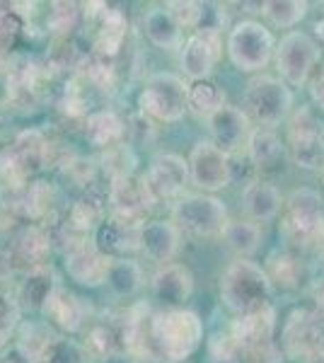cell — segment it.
<instances>
[{"label": "cell", "instance_id": "cell-38", "mask_svg": "<svg viewBox=\"0 0 324 363\" xmlns=\"http://www.w3.org/2000/svg\"><path fill=\"white\" fill-rule=\"evenodd\" d=\"M80 78L85 83H90L92 87L97 90H111L114 87V68L107 63V58L102 56H92V58H85L80 66Z\"/></svg>", "mask_w": 324, "mask_h": 363}, {"label": "cell", "instance_id": "cell-34", "mask_svg": "<svg viewBox=\"0 0 324 363\" xmlns=\"http://www.w3.org/2000/svg\"><path fill=\"white\" fill-rule=\"evenodd\" d=\"M29 169L22 165L13 145L0 150V191H10V194H20L27 186Z\"/></svg>", "mask_w": 324, "mask_h": 363}, {"label": "cell", "instance_id": "cell-10", "mask_svg": "<svg viewBox=\"0 0 324 363\" xmlns=\"http://www.w3.org/2000/svg\"><path fill=\"white\" fill-rule=\"evenodd\" d=\"M152 194L145 184V177H116L109 184V203H111V218L123 220L143 228L145 225V213L152 206Z\"/></svg>", "mask_w": 324, "mask_h": 363}, {"label": "cell", "instance_id": "cell-24", "mask_svg": "<svg viewBox=\"0 0 324 363\" xmlns=\"http://www.w3.org/2000/svg\"><path fill=\"white\" fill-rule=\"evenodd\" d=\"M140 230H143V228L109 218L97 228L95 245L109 257L119 255V252H126V250H135V247H140Z\"/></svg>", "mask_w": 324, "mask_h": 363}, {"label": "cell", "instance_id": "cell-28", "mask_svg": "<svg viewBox=\"0 0 324 363\" xmlns=\"http://www.w3.org/2000/svg\"><path fill=\"white\" fill-rule=\"evenodd\" d=\"M56 342L58 337L51 332L49 325H27L17 342V351L27 363H46V356L51 354Z\"/></svg>", "mask_w": 324, "mask_h": 363}, {"label": "cell", "instance_id": "cell-14", "mask_svg": "<svg viewBox=\"0 0 324 363\" xmlns=\"http://www.w3.org/2000/svg\"><path fill=\"white\" fill-rule=\"evenodd\" d=\"M114 264L109 255H104L95 242H80L66 252V269L70 279L82 286H99L109 277V269Z\"/></svg>", "mask_w": 324, "mask_h": 363}, {"label": "cell", "instance_id": "cell-44", "mask_svg": "<svg viewBox=\"0 0 324 363\" xmlns=\"http://www.w3.org/2000/svg\"><path fill=\"white\" fill-rule=\"evenodd\" d=\"M17 32H20V17L15 10H0V61L8 56L10 46L15 44Z\"/></svg>", "mask_w": 324, "mask_h": 363}, {"label": "cell", "instance_id": "cell-40", "mask_svg": "<svg viewBox=\"0 0 324 363\" xmlns=\"http://www.w3.org/2000/svg\"><path fill=\"white\" fill-rule=\"evenodd\" d=\"M169 15L174 17V22L179 27H201L203 25V15L206 8L201 3H191V0H174V3H167Z\"/></svg>", "mask_w": 324, "mask_h": 363}, {"label": "cell", "instance_id": "cell-12", "mask_svg": "<svg viewBox=\"0 0 324 363\" xmlns=\"http://www.w3.org/2000/svg\"><path fill=\"white\" fill-rule=\"evenodd\" d=\"M189 172L196 186L203 191H216L228 186L230 182V162L228 155L213 143V140H199L189 155Z\"/></svg>", "mask_w": 324, "mask_h": 363}, {"label": "cell", "instance_id": "cell-49", "mask_svg": "<svg viewBox=\"0 0 324 363\" xmlns=\"http://www.w3.org/2000/svg\"><path fill=\"white\" fill-rule=\"evenodd\" d=\"M13 327H15V320L13 322H0V349L8 344L10 335H13Z\"/></svg>", "mask_w": 324, "mask_h": 363}, {"label": "cell", "instance_id": "cell-8", "mask_svg": "<svg viewBox=\"0 0 324 363\" xmlns=\"http://www.w3.org/2000/svg\"><path fill=\"white\" fill-rule=\"evenodd\" d=\"M286 233L296 242L324 240V199L317 191H293L286 201Z\"/></svg>", "mask_w": 324, "mask_h": 363}, {"label": "cell", "instance_id": "cell-29", "mask_svg": "<svg viewBox=\"0 0 324 363\" xmlns=\"http://www.w3.org/2000/svg\"><path fill=\"white\" fill-rule=\"evenodd\" d=\"M145 34L155 46L160 49H177L181 44V27L174 22L167 8H155L145 15Z\"/></svg>", "mask_w": 324, "mask_h": 363}, {"label": "cell", "instance_id": "cell-23", "mask_svg": "<svg viewBox=\"0 0 324 363\" xmlns=\"http://www.w3.org/2000/svg\"><path fill=\"white\" fill-rule=\"evenodd\" d=\"M242 203L252 223H267V220L276 218L284 201H281V194L274 184H269V182H252V184H247L242 194Z\"/></svg>", "mask_w": 324, "mask_h": 363}, {"label": "cell", "instance_id": "cell-43", "mask_svg": "<svg viewBox=\"0 0 324 363\" xmlns=\"http://www.w3.org/2000/svg\"><path fill=\"white\" fill-rule=\"evenodd\" d=\"M22 208H20V196L10 194V191H0V233H8L20 223Z\"/></svg>", "mask_w": 324, "mask_h": 363}, {"label": "cell", "instance_id": "cell-30", "mask_svg": "<svg viewBox=\"0 0 324 363\" xmlns=\"http://www.w3.org/2000/svg\"><path fill=\"white\" fill-rule=\"evenodd\" d=\"M56 277L51 269H37V272L27 274V279L22 281L20 298L22 303L29 308H46L49 298L56 294Z\"/></svg>", "mask_w": 324, "mask_h": 363}, {"label": "cell", "instance_id": "cell-42", "mask_svg": "<svg viewBox=\"0 0 324 363\" xmlns=\"http://www.w3.org/2000/svg\"><path fill=\"white\" fill-rule=\"evenodd\" d=\"M102 162L111 179L128 177V174H131V165H133V155L126 145L119 143V145H114V148H107V155H104Z\"/></svg>", "mask_w": 324, "mask_h": 363}, {"label": "cell", "instance_id": "cell-41", "mask_svg": "<svg viewBox=\"0 0 324 363\" xmlns=\"http://www.w3.org/2000/svg\"><path fill=\"white\" fill-rule=\"evenodd\" d=\"M271 269H269V279H274V281H281L284 286H296L298 284V279H300V262L298 259H293V257H288V255H274L271 257Z\"/></svg>", "mask_w": 324, "mask_h": 363}, {"label": "cell", "instance_id": "cell-45", "mask_svg": "<svg viewBox=\"0 0 324 363\" xmlns=\"http://www.w3.org/2000/svg\"><path fill=\"white\" fill-rule=\"evenodd\" d=\"M49 61L54 63V68H78L82 66V58L75 51V46L68 39H58L49 54Z\"/></svg>", "mask_w": 324, "mask_h": 363}, {"label": "cell", "instance_id": "cell-48", "mask_svg": "<svg viewBox=\"0 0 324 363\" xmlns=\"http://www.w3.org/2000/svg\"><path fill=\"white\" fill-rule=\"evenodd\" d=\"M312 97H315L317 107L324 109V70L315 78V83H312Z\"/></svg>", "mask_w": 324, "mask_h": 363}, {"label": "cell", "instance_id": "cell-47", "mask_svg": "<svg viewBox=\"0 0 324 363\" xmlns=\"http://www.w3.org/2000/svg\"><path fill=\"white\" fill-rule=\"evenodd\" d=\"M15 318H17L15 306L3 294H0V322H13Z\"/></svg>", "mask_w": 324, "mask_h": 363}, {"label": "cell", "instance_id": "cell-51", "mask_svg": "<svg viewBox=\"0 0 324 363\" xmlns=\"http://www.w3.org/2000/svg\"><path fill=\"white\" fill-rule=\"evenodd\" d=\"M135 363H164V359L160 354H145V356H138Z\"/></svg>", "mask_w": 324, "mask_h": 363}, {"label": "cell", "instance_id": "cell-4", "mask_svg": "<svg viewBox=\"0 0 324 363\" xmlns=\"http://www.w3.org/2000/svg\"><path fill=\"white\" fill-rule=\"evenodd\" d=\"M189 107V85L172 73H157L145 83L140 92V109L143 114L157 121L181 119Z\"/></svg>", "mask_w": 324, "mask_h": 363}, {"label": "cell", "instance_id": "cell-52", "mask_svg": "<svg viewBox=\"0 0 324 363\" xmlns=\"http://www.w3.org/2000/svg\"><path fill=\"white\" fill-rule=\"evenodd\" d=\"M5 363H17V361H5Z\"/></svg>", "mask_w": 324, "mask_h": 363}, {"label": "cell", "instance_id": "cell-20", "mask_svg": "<svg viewBox=\"0 0 324 363\" xmlns=\"http://www.w3.org/2000/svg\"><path fill=\"white\" fill-rule=\"evenodd\" d=\"M152 291H155L157 301H162L164 306H179L194 291L191 272L181 264H167L152 279Z\"/></svg>", "mask_w": 324, "mask_h": 363}, {"label": "cell", "instance_id": "cell-9", "mask_svg": "<svg viewBox=\"0 0 324 363\" xmlns=\"http://www.w3.org/2000/svg\"><path fill=\"white\" fill-rule=\"evenodd\" d=\"M320 61V46H317L308 34L303 32H288L279 44L276 51V66L286 83L291 85H305L310 73L315 70Z\"/></svg>", "mask_w": 324, "mask_h": 363}, {"label": "cell", "instance_id": "cell-32", "mask_svg": "<svg viewBox=\"0 0 324 363\" xmlns=\"http://www.w3.org/2000/svg\"><path fill=\"white\" fill-rule=\"evenodd\" d=\"M17 196H20L22 216L29 220H41L44 216H49V211H51L54 189H51L49 182L37 179V182H29V184Z\"/></svg>", "mask_w": 324, "mask_h": 363}, {"label": "cell", "instance_id": "cell-1", "mask_svg": "<svg viewBox=\"0 0 324 363\" xmlns=\"http://www.w3.org/2000/svg\"><path fill=\"white\" fill-rule=\"evenodd\" d=\"M220 298L228 310L238 318L269 308L271 298V279L262 267L250 259L233 262L220 279Z\"/></svg>", "mask_w": 324, "mask_h": 363}, {"label": "cell", "instance_id": "cell-2", "mask_svg": "<svg viewBox=\"0 0 324 363\" xmlns=\"http://www.w3.org/2000/svg\"><path fill=\"white\" fill-rule=\"evenodd\" d=\"M203 337V325L191 310H164L150 320V342L167 361H184L196 351Z\"/></svg>", "mask_w": 324, "mask_h": 363}, {"label": "cell", "instance_id": "cell-22", "mask_svg": "<svg viewBox=\"0 0 324 363\" xmlns=\"http://www.w3.org/2000/svg\"><path fill=\"white\" fill-rule=\"evenodd\" d=\"M44 313H46V318L54 322L56 327H61V330L78 332L80 327L85 325L87 308H85V303H82L78 296L70 294V291L56 289V294L46 303Z\"/></svg>", "mask_w": 324, "mask_h": 363}, {"label": "cell", "instance_id": "cell-6", "mask_svg": "<svg viewBox=\"0 0 324 363\" xmlns=\"http://www.w3.org/2000/svg\"><path fill=\"white\" fill-rule=\"evenodd\" d=\"M293 162L305 169L324 165V121L312 107H303L288 126Z\"/></svg>", "mask_w": 324, "mask_h": 363}, {"label": "cell", "instance_id": "cell-16", "mask_svg": "<svg viewBox=\"0 0 324 363\" xmlns=\"http://www.w3.org/2000/svg\"><path fill=\"white\" fill-rule=\"evenodd\" d=\"M51 252V235L49 230L37 225H29L25 230H20L13 240L8 250V257L13 262L15 272H37V269H44L46 259H49Z\"/></svg>", "mask_w": 324, "mask_h": 363}, {"label": "cell", "instance_id": "cell-3", "mask_svg": "<svg viewBox=\"0 0 324 363\" xmlns=\"http://www.w3.org/2000/svg\"><path fill=\"white\" fill-rule=\"evenodd\" d=\"M293 95L286 87L284 80L271 78V75H259L247 85L245 92V114L255 119L264 128L276 126L286 119L291 112Z\"/></svg>", "mask_w": 324, "mask_h": 363}, {"label": "cell", "instance_id": "cell-19", "mask_svg": "<svg viewBox=\"0 0 324 363\" xmlns=\"http://www.w3.org/2000/svg\"><path fill=\"white\" fill-rule=\"evenodd\" d=\"M140 250L152 262H169L179 250V228L164 220L145 223L140 230Z\"/></svg>", "mask_w": 324, "mask_h": 363}, {"label": "cell", "instance_id": "cell-13", "mask_svg": "<svg viewBox=\"0 0 324 363\" xmlns=\"http://www.w3.org/2000/svg\"><path fill=\"white\" fill-rule=\"evenodd\" d=\"M208 128H211V138L218 148L225 155L238 153L242 145L250 143V116H247L242 109L230 107V104H223L220 109H216L213 114L208 116Z\"/></svg>", "mask_w": 324, "mask_h": 363}, {"label": "cell", "instance_id": "cell-50", "mask_svg": "<svg viewBox=\"0 0 324 363\" xmlns=\"http://www.w3.org/2000/svg\"><path fill=\"white\" fill-rule=\"evenodd\" d=\"M315 303H317V315L324 320V281L317 286V291H315Z\"/></svg>", "mask_w": 324, "mask_h": 363}, {"label": "cell", "instance_id": "cell-36", "mask_svg": "<svg viewBox=\"0 0 324 363\" xmlns=\"http://www.w3.org/2000/svg\"><path fill=\"white\" fill-rule=\"evenodd\" d=\"M262 13L274 27H296L308 15V3H303V0H269L262 5Z\"/></svg>", "mask_w": 324, "mask_h": 363}, {"label": "cell", "instance_id": "cell-33", "mask_svg": "<svg viewBox=\"0 0 324 363\" xmlns=\"http://www.w3.org/2000/svg\"><path fill=\"white\" fill-rule=\"evenodd\" d=\"M223 240L233 252H238L240 257H247L257 252L259 242H262V230L252 220H235V223H228Z\"/></svg>", "mask_w": 324, "mask_h": 363}, {"label": "cell", "instance_id": "cell-25", "mask_svg": "<svg viewBox=\"0 0 324 363\" xmlns=\"http://www.w3.org/2000/svg\"><path fill=\"white\" fill-rule=\"evenodd\" d=\"M128 32V22L126 15L116 8H104L102 10V22L97 29V39H95V56L111 58L119 54L123 39Z\"/></svg>", "mask_w": 324, "mask_h": 363}, {"label": "cell", "instance_id": "cell-11", "mask_svg": "<svg viewBox=\"0 0 324 363\" xmlns=\"http://www.w3.org/2000/svg\"><path fill=\"white\" fill-rule=\"evenodd\" d=\"M284 347L293 359H317L324 354V322L317 313L296 310L284 327Z\"/></svg>", "mask_w": 324, "mask_h": 363}, {"label": "cell", "instance_id": "cell-17", "mask_svg": "<svg viewBox=\"0 0 324 363\" xmlns=\"http://www.w3.org/2000/svg\"><path fill=\"white\" fill-rule=\"evenodd\" d=\"M218 49H220L218 27H201L194 37H189V42L184 44V51H181V68H184V73L191 80H196V83L206 80L211 75V70H213Z\"/></svg>", "mask_w": 324, "mask_h": 363}, {"label": "cell", "instance_id": "cell-26", "mask_svg": "<svg viewBox=\"0 0 324 363\" xmlns=\"http://www.w3.org/2000/svg\"><path fill=\"white\" fill-rule=\"evenodd\" d=\"M123 131L126 128H123L119 114L109 112V109L95 112L85 119V136L92 145H99V148H114V145H119Z\"/></svg>", "mask_w": 324, "mask_h": 363}, {"label": "cell", "instance_id": "cell-27", "mask_svg": "<svg viewBox=\"0 0 324 363\" xmlns=\"http://www.w3.org/2000/svg\"><path fill=\"white\" fill-rule=\"evenodd\" d=\"M49 145L51 140L37 128H27L13 140V150L22 160V165L29 169V174L41 167H49Z\"/></svg>", "mask_w": 324, "mask_h": 363}, {"label": "cell", "instance_id": "cell-46", "mask_svg": "<svg viewBox=\"0 0 324 363\" xmlns=\"http://www.w3.org/2000/svg\"><path fill=\"white\" fill-rule=\"evenodd\" d=\"M46 363H85V356H82L78 344L68 342V339H58L51 354L46 356Z\"/></svg>", "mask_w": 324, "mask_h": 363}, {"label": "cell", "instance_id": "cell-5", "mask_svg": "<svg viewBox=\"0 0 324 363\" xmlns=\"http://www.w3.org/2000/svg\"><path fill=\"white\" fill-rule=\"evenodd\" d=\"M174 223L181 230L191 233L196 238H216L223 235L228 228V211L223 201L206 194L181 196L172 211Z\"/></svg>", "mask_w": 324, "mask_h": 363}, {"label": "cell", "instance_id": "cell-18", "mask_svg": "<svg viewBox=\"0 0 324 363\" xmlns=\"http://www.w3.org/2000/svg\"><path fill=\"white\" fill-rule=\"evenodd\" d=\"M230 335L238 342V347L247 356H259L269 347L271 335H274V310L262 308L257 313L242 315L233 322Z\"/></svg>", "mask_w": 324, "mask_h": 363}, {"label": "cell", "instance_id": "cell-15", "mask_svg": "<svg viewBox=\"0 0 324 363\" xmlns=\"http://www.w3.org/2000/svg\"><path fill=\"white\" fill-rule=\"evenodd\" d=\"M189 162L179 155H157L152 157L150 169L145 174V184H148L152 199H169L184 191L186 182H189Z\"/></svg>", "mask_w": 324, "mask_h": 363}, {"label": "cell", "instance_id": "cell-21", "mask_svg": "<svg viewBox=\"0 0 324 363\" xmlns=\"http://www.w3.org/2000/svg\"><path fill=\"white\" fill-rule=\"evenodd\" d=\"M87 349L97 359H111V356L126 351V330H123V313L119 318H109L107 322H97L87 332Z\"/></svg>", "mask_w": 324, "mask_h": 363}, {"label": "cell", "instance_id": "cell-31", "mask_svg": "<svg viewBox=\"0 0 324 363\" xmlns=\"http://www.w3.org/2000/svg\"><path fill=\"white\" fill-rule=\"evenodd\" d=\"M247 150H250V157L257 167H274L276 162L284 157V145H281L279 136H276L271 128H257L252 131L250 143H247Z\"/></svg>", "mask_w": 324, "mask_h": 363}, {"label": "cell", "instance_id": "cell-35", "mask_svg": "<svg viewBox=\"0 0 324 363\" xmlns=\"http://www.w3.org/2000/svg\"><path fill=\"white\" fill-rule=\"evenodd\" d=\"M107 284L116 296H133L140 289V284H143V272L131 259H114V264L109 269Z\"/></svg>", "mask_w": 324, "mask_h": 363}, {"label": "cell", "instance_id": "cell-37", "mask_svg": "<svg viewBox=\"0 0 324 363\" xmlns=\"http://www.w3.org/2000/svg\"><path fill=\"white\" fill-rule=\"evenodd\" d=\"M223 104H225V97H223V92L218 90L213 83L201 80V83H194L189 87V107L196 114L211 116L216 109H220Z\"/></svg>", "mask_w": 324, "mask_h": 363}, {"label": "cell", "instance_id": "cell-7", "mask_svg": "<svg viewBox=\"0 0 324 363\" xmlns=\"http://www.w3.org/2000/svg\"><path fill=\"white\" fill-rule=\"evenodd\" d=\"M271 51H274V39L269 29L259 22H240L228 37L230 61L240 70H262L269 63Z\"/></svg>", "mask_w": 324, "mask_h": 363}, {"label": "cell", "instance_id": "cell-39", "mask_svg": "<svg viewBox=\"0 0 324 363\" xmlns=\"http://www.w3.org/2000/svg\"><path fill=\"white\" fill-rule=\"evenodd\" d=\"M78 22V5L75 3H51L49 10V27L58 37H66Z\"/></svg>", "mask_w": 324, "mask_h": 363}]
</instances>
